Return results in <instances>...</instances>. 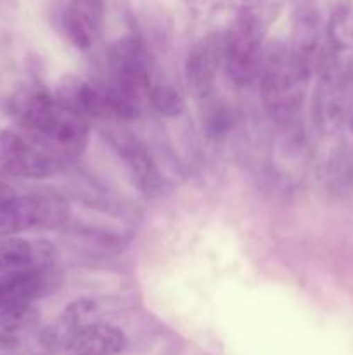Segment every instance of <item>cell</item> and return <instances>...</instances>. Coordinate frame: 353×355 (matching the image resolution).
I'll use <instances>...</instances> for the list:
<instances>
[{
  "label": "cell",
  "mask_w": 353,
  "mask_h": 355,
  "mask_svg": "<svg viewBox=\"0 0 353 355\" xmlns=\"http://www.w3.org/2000/svg\"><path fill=\"white\" fill-rule=\"evenodd\" d=\"M19 130L44 142L62 163L78 158L89 141V121L66 110L44 87H24L9 103Z\"/></svg>",
  "instance_id": "6da1fadb"
},
{
  "label": "cell",
  "mask_w": 353,
  "mask_h": 355,
  "mask_svg": "<svg viewBox=\"0 0 353 355\" xmlns=\"http://www.w3.org/2000/svg\"><path fill=\"white\" fill-rule=\"evenodd\" d=\"M310 62L293 45L275 42L263 52L260 85L266 110L279 121H289L300 111Z\"/></svg>",
  "instance_id": "7a4b0ae2"
},
{
  "label": "cell",
  "mask_w": 353,
  "mask_h": 355,
  "mask_svg": "<svg viewBox=\"0 0 353 355\" xmlns=\"http://www.w3.org/2000/svg\"><path fill=\"white\" fill-rule=\"evenodd\" d=\"M262 21L255 9H239L224 33V62L235 85L249 87L260 78L263 62Z\"/></svg>",
  "instance_id": "3957f363"
},
{
  "label": "cell",
  "mask_w": 353,
  "mask_h": 355,
  "mask_svg": "<svg viewBox=\"0 0 353 355\" xmlns=\"http://www.w3.org/2000/svg\"><path fill=\"white\" fill-rule=\"evenodd\" d=\"M64 163L23 130H0V177L45 179Z\"/></svg>",
  "instance_id": "277c9868"
},
{
  "label": "cell",
  "mask_w": 353,
  "mask_h": 355,
  "mask_svg": "<svg viewBox=\"0 0 353 355\" xmlns=\"http://www.w3.org/2000/svg\"><path fill=\"white\" fill-rule=\"evenodd\" d=\"M69 214L68 201L55 194L14 196L0 210V236H16L35 229H55Z\"/></svg>",
  "instance_id": "5b68a950"
},
{
  "label": "cell",
  "mask_w": 353,
  "mask_h": 355,
  "mask_svg": "<svg viewBox=\"0 0 353 355\" xmlns=\"http://www.w3.org/2000/svg\"><path fill=\"white\" fill-rule=\"evenodd\" d=\"M107 66L114 87L137 99L149 94V58L141 42L132 37L118 38L107 52Z\"/></svg>",
  "instance_id": "8992f818"
},
{
  "label": "cell",
  "mask_w": 353,
  "mask_h": 355,
  "mask_svg": "<svg viewBox=\"0 0 353 355\" xmlns=\"http://www.w3.org/2000/svg\"><path fill=\"white\" fill-rule=\"evenodd\" d=\"M224 61V35L210 33L201 38L187 55L185 73L190 90L204 97L213 89L215 78Z\"/></svg>",
  "instance_id": "52a82bcc"
},
{
  "label": "cell",
  "mask_w": 353,
  "mask_h": 355,
  "mask_svg": "<svg viewBox=\"0 0 353 355\" xmlns=\"http://www.w3.org/2000/svg\"><path fill=\"white\" fill-rule=\"evenodd\" d=\"M61 24L68 40L85 51L102 30L104 0H68Z\"/></svg>",
  "instance_id": "ba28073f"
},
{
  "label": "cell",
  "mask_w": 353,
  "mask_h": 355,
  "mask_svg": "<svg viewBox=\"0 0 353 355\" xmlns=\"http://www.w3.org/2000/svg\"><path fill=\"white\" fill-rule=\"evenodd\" d=\"M51 266L30 267L0 276V311L40 298L51 284Z\"/></svg>",
  "instance_id": "9c48e42d"
},
{
  "label": "cell",
  "mask_w": 353,
  "mask_h": 355,
  "mask_svg": "<svg viewBox=\"0 0 353 355\" xmlns=\"http://www.w3.org/2000/svg\"><path fill=\"white\" fill-rule=\"evenodd\" d=\"M97 304L93 300H75L61 312L54 324L48 326L44 333L45 345L51 349H68L78 333H82L87 326L96 322Z\"/></svg>",
  "instance_id": "30bf717a"
},
{
  "label": "cell",
  "mask_w": 353,
  "mask_h": 355,
  "mask_svg": "<svg viewBox=\"0 0 353 355\" xmlns=\"http://www.w3.org/2000/svg\"><path fill=\"white\" fill-rule=\"evenodd\" d=\"M51 263L52 246L48 243H31L16 236H0V276Z\"/></svg>",
  "instance_id": "8fae6325"
},
{
  "label": "cell",
  "mask_w": 353,
  "mask_h": 355,
  "mask_svg": "<svg viewBox=\"0 0 353 355\" xmlns=\"http://www.w3.org/2000/svg\"><path fill=\"white\" fill-rule=\"evenodd\" d=\"M125 347L127 336L120 328L93 322L78 333L66 350L71 355H118Z\"/></svg>",
  "instance_id": "7c38bea8"
},
{
  "label": "cell",
  "mask_w": 353,
  "mask_h": 355,
  "mask_svg": "<svg viewBox=\"0 0 353 355\" xmlns=\"http://www.w3.org/2000/svg\"><path fill=\"white\" fill-rule=\"evenodd\" d=\"M118 151L123 158L132 180L142 193L154 194L161 189V175L141 142L135 139H123L118 144Z\"/></svg>",
  "instance_id": "4fadbf2b"
},
{
  "label": "cell",
  "mask_w": 353,
  "mask_h": 355,
  "mask_svg": "<svg viewBox=\"0 0 353 355\" xmlns=\"http://www.w3.org/2000/svg\"><path fill=\"white\" fill-rule=\"evenodd\" d=\"M40 321V312L31 304L0 311V350H14L26 340Z\"/></svg>",
  "instance_id": "5bb4252c"
},
{
  "label": "cell",
  "mask_w": 353,
  "mask_h": 355,
  "mask_svg": "<svg viewBox=\"0 0 353 355\" xmlns=\"http://www.w3.org/2000/svg\"><path fill=\"white\" fill-rule=\"evenodd\" d=\"M327 37L334 49H346L353 45V9L339 7L334 10L329 21Z\"/></svg>",
  "instance_id": "9a60e30c"
},
{
  "label": "cell",
  "mask_w": 353,
  "mask_h": 355,
  "mask_svg": "<svg viewBox=\"0 0 353 355\" xmlns=\"http://www.w3.org/2000/svg\"><path fill=\"white\" fill-rule=\"evenodd\" d=\"M147 99L151 101L152 107L159 114H163V116H179V114H182L183 107H185L182 96L175 89L166 85L151 87L147 94Z\"/></svg>",
  "instance_id": "2e32d148"
},
{
  "label": "cell",
  "mask_w": 353,
  "mask_h": 355,
  "mask_svg": "<svg viewBox=\"0 0 353 355\" xmlns=\"http://www.w3.org/2000/svg\"><path fill=\"white\" fill-rule=\"evenodd\" d=\"M206 127H208V132H210L211 135H215V137L227 134L228 128L232 127L230 114H228L225 110L213 111V113L208 116Z\"/></svg>",
  "instance_id": "e0dca14e"
},
{
  "label": "cell",
  "mask_w": 353,
  "mask_h": 355,
  "mask_svg": "<svg viewBox=\"0 0 353 355\" xmlns=\"http://www.w3.org/2000/svg\"><path fill=\"white\" fill-rule=\"evenodd\" d=\"M225 0H185L187 7L192 10L197 16H208V14H213L224 6Z\"/></svg>",
  "instance_id": "ac0fdd59"
},
{
  "label": "cell",
  "mask_w": 353,
  "mask_h": 355,
  "mask_svg": "<svg viewBox=\"0 0 353 355\" xmlns=\"http://www.w3.org/2000/svg\"><path fill=\"white\" fill-rule=\"evenodd\" d=\"M14 196H16V194H14L12 187H10L6 180L0 179V210H2V208L6 207L7 201L12 200Z\"/></svg>",
  "instance_id": "d6986e66"
},
{
  "label": "cell",
  "mask_w": 353,
  "mask_h": 355,
  "mask_svg": "<svg viewBox=\"0 0 353 355\" xmlns=\"http://www.w3.org/2000/svg\"><path fill=\"white\" fill-rule=\"evenodd\" d=\"M239 9H256L262 0H232Z\"/></svg>",
  "instance_id": "ffe728a7"
}]
</instances>
